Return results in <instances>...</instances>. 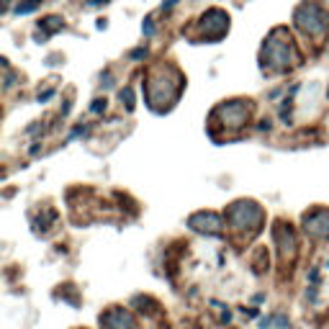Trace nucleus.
Returning <instances> with one entry per match:
<instances>
[{
    "mask_svg": "<svg viewBox=\"0 0 329 329\" xmlns=\"http://www.w3.org/2000/svg\"><path fill=\"white\" fill-rule=\"evenodd\" d=\"M296 23L306 31V34H321L326 28V16L316 3H306L296 11Z\"/></svg>",
    "mask_w": 329,
    "mask_h": 329,
    "instance_id": "f257e3e1",
    "label": "nucleus"
},
{
    "mask_svg": "<svg viewBox=\"0 0 329 329\" xmlns=\"http://www.w3.org/2000/svg\"><path fill=\"white\" fill-rule=\"evenodd\" d=\"M229 219L237 224V226H252L260 221V209L255 203H234L232 211H229Z\"/></svg>",
    "mask_w": 329,
    "mask_h": 329,
    "instance_id": "f03ea898",
    "label": "nucleus"
},
{
    "mask_svg": "<svg viewBox=\"0 0 329 329\" xmlns=\"http://www.w3.org/2000/svg\"><path fill=\"white\" fill-rule=\"evenodd\" d=\"M304 226L311 237L321 239V237H329V211H316L311 216L304 219Z\"/></svg>",
    "mask_w": 329,
    "mask_h": 329,
    "instance_id": "7ed1b4c3",
    "label": "nucleus"
},
{
    "mask_svg": "<svg viewBox=\"0 0 329 329\" xmlns=\"http://www.w3.org/2000/svg\"><path fill=\"white\" fill-rule=\"evenodd\" d=\"M190 226L198 229V232H211V234H216V232L221 229V219L214 216V214H195V216H190Z\"/></svg>",
    "mask_w": 329,
    "mask_h": 329,
    "instance_id": "20e7f679",
    "label": "nucleus"
},
{
    "mask_svg": "<svg viewBox=\"0 0 329 329\" xmlns=\"http://www.w3.org/2000/svg\"><path fill=\"white\" fill-rule=\"evenodd\" d=\"M103 321H106V326H111V329H131V324H134L131 316H129L126 311H121V309H118V311H111Z\"/></svg>",
    "mask_w": 329,
    "mask_h": 329,
    "instance_id": "39448f33",
    "label": "nucleus"
},
{
    "mask_svg": "<svg viewBox=\"0 0 329 329\" xmlns=\"http://www.w3.org/2000/svg\"><path fill=\"white\" fill-rule=\"evenodd\" d=\"M44 28H47V31L52 34V31L62 28V21H59V18H47V21H44Z\"/></svg>",
    "mask_w": 329,
    "mask_h": 329,
    "instance_id": "423d86ee",
    "label": "nucleus"
},
{
    "mask_svg": "<svg viewBox=\"0 0 329 329\" xmlns=\"http://www.w3.org/2000/svg\"><path fill=\"white\" fill-rule=\"evenodd\" d=\"M36 6H39V0H28V3H23V6H18L16 11H18V13H28V11H34Z\"/></svg>",
    "mask_w": 329,
    "mask_h": 329,
    "instance_id": "0eeeda50",
    "label": "nucleus"
},
{
    "mask_svg": "<svg viewBox=\"0 0 329 329\" xmlns=\"http://www.w3.org/2000/svg\"><path fill=\"white\" fill-rule=\"evenodd\" d=\"M106 108V101H95V106H93V111L98 113V111H103Z\"/></svg>",
    "mask_w": 329,
    "mask_h": 329,
    "instance_id": "6e6552de",
    "label": "nucleus"
}]
</instances>
